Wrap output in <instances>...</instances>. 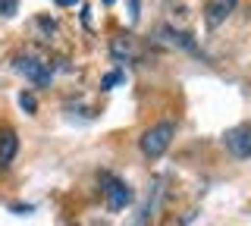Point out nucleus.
I'll return each instance as SVG.
<instances>
[{
    "instance_id": "nucleus-10",
    "label": "nucleus",
    "mask_w": 251,
    "mask_h": 226,
    "mask_svg": "<svg viewBox=\"0 0 251 226\" xmlns=\"http://www.w3.org/2000/svg\"><path fill=\"white\" fill-rule=\"evenodd\" d=\"M120 79H123L120 73H110V75H104V82H100V88H110V85H116Z\"/></svg>"
},
{
    "instance_id": "nucleus-5",
    "label": "nucleus",
    "mask_w": 251,
    "mask_h": 226,
    "mask_svg": "<svg viewBox=\"0 0 251 226\" xmlns=\"http://www.w3.org/2000/svg\"><path fill=\"white\" fill-rule=\"evenodd\" d=\"M16 73H22L28 82H35V85L50 82V69H47V63H41V60H35V57H19L16 60Z\"/></svg>"
},
{
    "instance_id": "nucleus-6",
    "label": "nucleus",
    "mask_w": 251,
    "mask_h": 226,
    "mask_svg": "<svg viewBox=\"0 0 251 226\" xmlns=\"http://www.w3.org/2000/svg\"><path fill=\"white\" fill-rule=\"evenodd\" d=\"M16 151H19V138H16V132L3 129V132H0V170H6L13 163Z\"/></svg>"
},
{
    "instance_id": "nucleus-9",
    "label": "nucleus",
    "mask_w": 251,
    "mask_h": 226,
    "mask_svg": "<svg viewBox=\"0 0 251 226\" xmlns=\"http://www.w3.org/2000/svg\"><path fill=\"white\" fill-rule=\"evenodd\" d=\"M19 104H22V110H28V113H35V110H38L35 98H31V95H25V91H22V95H19Z\"/></svg>"
},
{
    "instance_id": "nucleus-8",
    "label": "nucleus",
    "mask_w": 251,
    "mask_h": 226,
    "mask_svg": "<svg viewBox=\"0 0 251 226\" xmlns=\"http://www.w3.org/2000/svg\"><path fill=\"white\" fill-rule=\"evenodd\" d=\"M19 10V0H0V16H13Z\"/></svg>"
},
{
    "instance_id": "nucleus-2",
    "label": "nucleus",
    "mask_w": 251,
    "mask_h": 226,
    "mask_svg": "<svg viewBox=\"0 0 251 226\" xmlns=\"http://www.w3.org/2000/svg\"><path fill=\"white\" fill-rule=\"evenodd\" d=\"M100 185H104V198H107L110 210H123V207L132 204V189L123 182V179L104 173V176H100Z\"/></svg>"
},
{
    "instance_id": "nucleus-13",
    "label": "nucleus",
    "mask_w": 251,
    "mask_h": 226,
    "mask_svg": "<svg viewBox=\"0 0 251 226\" xmlns=\"http://www.w3.org/2000/svg\"><path fill=\"white\" fill-rule=\"evenodd\" d=\"M100 3H104V6H113V0H100Z\"/></svg>"
},
{
    "instance_id": "nucleus-3",
    "label": "nucleus",
    "mask_w": 251,
    "mask_h": 226,
    "mask_svg": "<svg viewBox=\"0 0 251 226\" xmlns=\"http://www.w3.org/2000/svg\"><path fill=\"white\" fill-rule=\"evenodd\" d=\"M223 142H226V148H229L235 157H251V126H232V129H226Z\"/></svg>"
},
{
    "instance_id": "nucleus-1",
    "label": "nucleus",
    "mask_w": 251,
    "mask_h": 226,
    "mask_svg": "<svg viewBox=\"0 0 251 226\" xmlns=\"http://www.w3.org/2000/svg\"><path fill=\"white\" fill-rule=\"evenodd\" d=\"M173 135H176V126H173V123H157V126H151L145 135H141V151H145V157L157 160L170 148Z\"/></svg>"
},
{
    "instance_id": "nucleus-4",
    "label": "nucleus",
    "mask_w": 251,
    "mask_h": 226,
    "mask_svg": "<svg viewBox=\"0 0 251 226\" xmlns=\"http://www.w3.org/2000/svg\"><path fill=\"white\" fill-rule=\"evenodd\" d=\"M235 3L239 0H207L204 3V22H207V28H220L226 19H229V13L235 10Z\"/></svg>"
},
{
    "instance_id": "nucleus-12",
    "label": "nucleus",
    "mask_w": 251,
    "mask_h": 226,
    "mask_svg": "<svg viewBox=\"0 0 251 226\" xmlns=\"http://www.w3.org/2000/svg\"><path fill=\"white\" fill-rule=\"evenodd\" d=\"M57 3H60V6H75L78 0H57Z\"/></svg>"
},
{
    "instance_id": "nucleus-11",
    "label": "nucleus",
    "mask_w": 251,
    "mask_h": 226,
    "mask_svg": "<svg viewBox=\"0 0 251 226\" xmlns=\"http://www.w3.org/2000/svg\"><path fill=\"white\" fill-rule=\"evenodd\" d=\"M129 16H132V22L138 19V0H132V3H129Z\"/></svg>"
},
{
    "instance_id": "nucleus-7",
    "label": "nucleus",
    "mask_w": 251,
    "mask_h": 226,
    "mask_svg": "<svg viewBox=\"0 0 251 226\" xmlns=\"http://www.w3.org/2000/svg\"><path fill=\"white\" fill-rule=\"evenodd\" d=\"M113 53H116V57H135V48H132L129 38H126V41L116 38V41H113Z\"/></svg>"
}]
</instances>
